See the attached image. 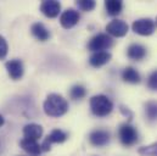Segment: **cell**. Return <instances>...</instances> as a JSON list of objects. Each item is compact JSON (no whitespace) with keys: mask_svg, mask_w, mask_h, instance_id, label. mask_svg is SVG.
Segmentation results:
<instances>
[{"mask_svg":"<svg viewBox=\"0 0 157 156\" xmlns=\"http://www.w3.org/2000/svg\"><path fill=\"white\" fill-rule=\"evenodd\" d=\"M43 109L48 116L60 117L68 111V103L60 94H50L46 96L43 104Z\"/></svg>","mask_w":157,"mask_h":156,"instance_id":"obj_1","label":"cell"},{"mask_svg":"<svg viewBox=\"0 0 157 156\" xmlns=\"http://www.w3.org/2000/svg\"><path fill=\"white\" fill-rule=\"evenodd\" d=\"M90 109L95 116L105 117L112 112L113 104L106 95L99 94V95H94L90 99Z\"/></svg>","mask_w":157,"mask_h":156,"instance_id":"obj_2","label":"cell"},{"mask_svg":"<svg viewBox=\"0 0 157 156\" xmlns=\"http://www.w3.org/2000/svg\"><path fill=\"white\" fill-rule=\"evenodd\" d=\"M112 44H113V40H112V38L109 34L99 33V34L94 36L93 38L90 39V41L88 44V49L90 51L99 53V51L107 50L109 48L112 46Z\"/></svg>","mask_w":157,"mask_h":156,"instance_id":"obj_3","label":"cell"},{"mask_svg":"<svg viewBox=\"0 0 157 156\" xmlns=\"http://www.w3.org/2000/svg\"><path fill=\"white\" fill-rule=\"evenodd\" d=\"M119 140L124 146H132L138 142V132L129 123H123L118 131Z\"/></svg>","mask_w":157,"mask_h":156,"instance_id":"obj_4","label":"cell"},{"mask_svg":"<svg viewBox=\"0 0 157 156\" xmlns=\"http://www.w3.org/2000/svg\"><path fill=\"white\" fill-rule=\"evenodd\" d=\"M132 29L139 36H151L155 32V21L151 18H139L133 22Z\"/></svg>","mask_w":157,"mask_h":156,"instance_id":"obj_5","label":"cell"},{"mask_svg":"<svg viewBox=\"0 0 157 156\" xmlns=\"http://www.w3.org/2000/svg\"><path fill=\"white\" fill-rule=\"evenodd\" d=\"M67 138H68L67 133L59 129V128L51 131V133L44 139V142L41 144V151H49L51 149L52 143H63Z\"/></svg>","mask_w":157,"mask_h":156,"instance_id":"obj_6","label":"cell"},{"mask_svg":"<svg viewBox=\"0 0 157 156\" xmlns=\"http://www.w3.org/2000/svg\"><path fill=\"white\" fill-rule=\"evenodd\" d=\"M79 16L78 11L75 9H67L66 11H63L60 16V23L65 29H70L72 27H75L79 22Z\"/></svg>","mask_w":157,"mask_h":156,"instance_id":"obj_7","label":"cell"},{"mask_svg":"<svg viewBox=\"0 0 157 156\" xmlns=\"http://www.w3.org/2000/svg\"><path fill=\"white\" fill-rule=\"evenodd\" d=\"M128 25L122 21V20H112L107 26H106V31H107V34L112 36V37H124L127 33H128Z\"/></svg>","mask_w":157,"mask_h":156,"instance_id":"obj_8","label":"cell"},{"mask_svg":"<svg viewBox=\"0 0 157 156\" xmlns=\"http://www.w3.org/2000/svg\"><path fill=\"white\" fill-rule=\"evenodd\" d=\"M60 10H61V4L56 0H45L40 4V11L49 18L57 17Z\"/></svg>","mask_w":157,"mask_h":156,"instance_id":"obj_9","label":"cell"},{"mask_svg":"<svg viewBox=\"0 0 157 156\" xmlns=\"http://www.w3.org/2000/svg\"><path fill=\"white\" fill-rule=\"evenodd\" d=\"M5 67H6L9 76L13 80H18L23 76V64L18 59H13V60L7 61L5 64Z\"/></svg>","mask_w":157,"mask_h":156,"instance_id":"obj_10","label":"cell"},{"mask_svg":"<svg viewBox=\"0 0 157 156\" xmlns=\"http://www.w3.org/2000/svg\"><path fill=\"white\" fill-rule=\"evenodd\" d=\"M89 142L94 146H105L110 142V133L104 129H96L90 133Z\"/></svg>","mask_w":157,"mask_h":156,"instance_id":"obj_11","label":"cell"},{"mask_svg":"<svg viewBox=\"0 0 157 156\" xmlns=\"http://www.w3.org/2000/svg\"><path fill=\"white\" fill-rule=\"evenodd\" d=\"M20 145L21 148L28 153L29 155L32 156H39L41 153V145H39V143L37 140H32V139H26L23 138L21 142H20Z\"/></svg>","mask_w":157,"mask_h":156,"instance_id":"obj_12","label":"cell"},{"mask_svg":"<svg viewBox=\"0 0 157 156\" xmlns=\"http://www.w3.org/2000/svg\"><path fill=\"white\" fill-rule=\"evenodd\" d=\"M111 54L107 51H99V53H94L90 59H89V64L93 67H101L104 65H106L107 62H110L111 60Z\"/></svg>","mask_w":157,"mask_h":156,"instance_id":"obj_13","label":"cell"},{"mask_svg":"<svg viewBox=\"0 0 157 156\" xmlns=\"http://www.w3.org/2000/svg\"><path fill=\"white\" fill-rule=\"evenodd\" d=\"M23 135L26 139H32V140H38L43 135V128L41 126L37 123H29L23 127Z\"/></svg>","mask_w":157,"mask_h":156,"instance_id":"obj_14","label":"cell"},{"mask_svg":"<svg viewBox=\"0 0 157 156\" xmlns=\"http://www.w3.org/2000/svg\"><path fill=\"white\" fill-rule=\"evenodd\" d=\"M127 55L129 59H132L134 61L143 60L146 55V48L143 46L141 44H132L127 50Z\"/></svg>","mask_w":157,"mask_h":156,"instance_id":"obj_15","label":"cell"},{"mask_svg":"<svg viewBox=\"0 0 157 156\" xmlns=\"http://www.w3.org/2000/svg\"><path fill=\"white\" fill-rule=\"evenodd\" d=\"M31 32H32V34L38 39V40H40V41H45V40H48V39L50 38L49 31H48V29L45 28V26H44L43 23H40V22H37V23L32 25Z\"/></svg>","mask_w":157,"mask_h":156,"instance_id":"obj_16","label":"cell"},{"mask_svg":"<svg viewBox=\"0 0 157 156\" xmlns=\"http://www.w3.org/2000/svg\"><path fill=\"white\" fill-rule=\"evenodd\" d=\"M122 78L124 82L127 83H132V84H138L140 83V75L139 72L133 68V67H127L123 70L122 72Z\"/></svg>","mask_w":157,"mask_h":156,"instance_id":"obj_17","label":"cell"},{"mask_svg":"<svg viewBox=\"0 0 157 156\" xmlns=\"http://www.w3.org/2000/svg\"><path fill=\"white\" fill-rule=\"evenodd\" d=\"M105 7L110 16H117L121 14V11L123 9V4L119 0H106Z\"/></svg>","mask_w":157,"mask_h":156,"instance_id":"obj_18","label":"cell"},{"mask_svg":"<svg viewBox=\"0 0 157 156\" xmlns=\"http://www.w3.org/2000/svg\"><path fill=\"white\" fill-rule=\"evenodd\" d=\"M145 115L149 121H157V101H147L145 104Z\"/></svg>","mask_w":157,"mask_h":156,"instance_id":"obj_19","label":"cell"},{"mask_svg":"<svg viewBox=\"0 0 157 156\" xmlns=\"http://www.w3.org/2000/svg\"><path fill=\"white\" fill-rule=\"evenodd\" d=\"M85 94H86V90H85V88H84L83 85H80V84H76V85H73V87H72V89H71V92H70L71 98H72V99H75V100L83 99V98L85 96Z\"/></svg>","mask_w":157,"mask_h":156,"instance_id":"obj_20","label":"cell"},{"mask_svg":"<svg viewBox=\"0 0 157 156\" xmlns=\"http://www.w3.org/2000/svg\"><path fill=\"white\" fill-rule=\"evenodd\" d=\"M138 153L141 156H157V142L154 144H150L147 146H143L138 150Z\"/></svg>","mask_w":157,"mask_h":156,"instance_id":"obj_21","label":"cell"},{"mask_svg":"<svg viewBox=\"0 0 157 156\" xmlns=\"http://www.w3.org/2000/svg\"><path fill=\"white\" fill-rule=\"evenodd\" d=\"M76 4L82 11H91L95 9V5H96L94 0H78Z\"/></svg>","mask_w":157,"mask_h":156,"instance_id":"obj_22","label":"cell"},{"mask_svg":"<svg viewBox=\"0 0 157 156\" xmlns=\"http://www.w3.org/2000/svg\"><path fill=\"white\" fill-rule=\"evenodd\" d=\"M7 50H9V46H7L6 40L2 36H0V60H4L6 57Z\"/></svg>","mask_w":157,"mask_h":156,"instance_id":"obj_23","label":"cell"},{"mask_svg":"<svg viewBox=\"0 0 157 156\" xmlns=\"http://www.w3.org/2000/svg\"><path fill=\"white\" fill-rule=\"evenodd\" d=\"M147 87L151 90H157V70L154 71L147 78Z\"/></svg>","mask_w":157,"mask_h":156,"instance_id":"obj_24","label":"cell"},{"mask_svg":"<svg viewBox=\"0 0 157 156\" xmlns=\"http://www.w3.org/2000/svg\"><path fill=\"white\" fill-rule=\"evenodd\" d=\"M121 112H122L124 116H128V118H129V119H132V117H133V114H132V112H130L128 109H125L124 106H121Z\"/></svg>","mask_w":157,"mask_h":156,"instance_id":"obj_25","label":"cell"},{"mask_svg":"<svg viewBox=\"0 0 157 156\" xmlns=\"http://www.w3.org/2000/svg\"><path fill=\"white\" fill-rule=\"evenodd\" d=\"M4 123H5V119H4V117L0 115V127L4 126Z\"/></svg>","mask_w":157,"mask_h":156,"instance_id":"obj_26","label":"cell"},{"mask_svg":"<svg viewBox=\"0 0 157 156\" xmlns=\"http://www.w3.org/2000/svg\"><path fill=\"white\" fill-rule=\"evenodd\" d=\"M156 26H157V17H156Z\"/></svg>","mask_w":157,"mask_h":156,"instance_id":"obj_27","label":"cell"}]
</instances>
